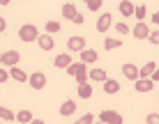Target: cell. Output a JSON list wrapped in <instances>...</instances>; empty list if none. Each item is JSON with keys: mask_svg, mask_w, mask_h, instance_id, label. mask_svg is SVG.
Segmentation results:
<instances>
[{"mask_svg": "<svg viewBox=\"0 0 159 124\" xmlns=\"http://www.w3.org/2000/svg\"><path fill=\"white\" fill-rule=\"evenodd\" d=\"M62 16H65L67 21H72V23H76V25H83V23H85V19L76 12V7H74L72 2H65V5H62Z\"/></svg>", "mask_w": 159, "mask_h": 124, "instance_id": "obj_1", "label": "cell"}, {"mask_svg": "<svg viewBox=\"0 0 159 124\" xmlns=\"http://www.w3.org/2000/svg\"><path fill=\"white\" fill-rule=\"evenodd\" d=\"M19 39L21 41H35V39H39V32H37V28L32 23H25L19 28Z\"/></svg>", "mask_w": 159, "mask_h": 124, "instance_id": "obj_2", "label": "cell"}, {"mask_svg": "<svg viewBox=\"0 0 159 124\" xmlns=\"http://www.w3.org/2000/svg\"><path fill=\"white\" fill-rule=\"evenodd\" d=\"M99 122H104V124H125V117L116 110H102Z\"/></svg>", "mask_w": 159, "mask_h": 124, "instance_id": "obj_3", "label": "cell"}, {"mask_svg": "<svg viewBox=\"0 0 159 124\" xmlns=\"http://www.w3.org/2000/svg\"><path fill=\"white\" fill-rule=\"evenodd\" d=\"M67 51L83 53V51H85V39H83V37H79V35L69 37V39H67Z\"/></svg>", "mask_w": 159, "mask_h": 124, "instance_id": "obj_4", "label": "cell"}, {"mask_svg": "<svg viewBox=\"0 0 159 124\" xmlns=\"http://www.w3.org/2000/svg\"><path fill=\"white\" fill-rule=\"evenodd\" d=\"M21 60V55H19V51H5L2 55H0V62L5 64V67H16Z\"/></svg>", "mask_w": 159, "mask_h": 124, "instance_id": "obj_5", "label": "cell"}, {"mask_svg": "<svg viewBox=\"0 0 159 124\" xmlns=\"http://www.w3.org/2000/svg\"><path fill=\"white\" fill-rule=\"evenodd\" d=\"M28 83H30L32 90H44V88H46V76H44L42 71H32Z\"/></svg>", "mask_w": 159, "mask_h": 124, "instance_id": "obj_6", "label": "cell"}, {"mask_svg": "<svg viewBox=\"0 0 159 124\" xmlns=\"http://www.w3.org/2000/svg\"><path fill=\"white\" fill-rule=\"evenodd\" d=\"M122 74H125V78H129V80H139L141 78V71H139V67L136 64H131V62H127V64H122Z\"/></svg>", "mask_w": 159, "mask_h": 124, "instance_id": "obj_7", "label": "cell"}, {"mask_svg": "<svg viewBox=\"0 0 159 124\" xmlns=\"http://www.w3.org/2000/svg\"><path fill=\"white\" fill-rule=\"evenodd\" d=\"M76 64V80H79V85H85L88 83V76H90V71H88V64H83V62H74Z\"/></svg>", "mask_w": 159, "mask_h": 124, "instance_id": "obj_8", "label": "cell"}, {"mask_svg": "<svg viewBox=\"0 0 159 124\" xmlns=\"http://www.w3.org/2000/svg\"><path fill=\"white\" fill-rule=\"evenodd\" d=\"M113 25V16L104 12L99 19H97V32H108V28Z\"/></svg>", "mask_w": 159, "mask_h": 124, "instance_id": "obj_9", "label": "cell"}, {"mask_svg": "<svg viewBox=\"0 0 159 124\" xmlns=\"http://www.w3.org/2000/svg\"><path fill=\"white\" fill-rule=\"evenodd\" d=\"M152 88H155V83H152L150 78H139V80H136V85H134V90H136L139 94H145V92H150Z\"/></svg>", "mask_w": 159, "mask_h": 124, "instance_id": "obj_10", "label": "cell"}, {"mask_svg": "<svg viewBox=\"0 0 159 124\" xmlns=\"http://www.w3.org/2000/svg\"><path fill=\"white\" fill-rule=\"evenodd\" d=\"M53 64H56L58 69H67V67H72V55L69 53H60V55H56V60H53Z\"/></svg>", "mask_w": 159, "mask_h": 124, "instance_id": "obj_11", "label": "cell"}, {"mask_svg": "<svg viewBox=\"0 0 159 124\" xmlns=\"http://www.w3.org/2000/svg\"><path fill=\"white\" fill-rule=\"evenodd\" d=\"M37 44H39L42 51H53V37L51 35H39V39H37Z\"/></svg>", "mask_w": 159, "mask_h": 124, "instance_id": "obj_12", "label": "cell"}, {"mask_svg": "<svg viewBox=\"0 0 159 124\" xmlns=\"http://www.w3.org/2000/svg\"><path fill=\"white\" fill-rule=\"evenodd\" d=\"M131 35H134L136 39H148V37H150V30H148L145 23H139L134 30H131Z\"/></svg>", "mask_w": 159, "mask_h": 124, "instance_id": "obj_13", "label": "cell"}, {"mask_svg": "<svg viewBox=\"0 0 159 124\" xmlns=\"http://www.w3.org/2000/svg\"><path fill=\"white\" fill-rule=\"evenodd\" d=\"M74 110H76V101H72V99H67L62 106H60V115H62V117L74 115Z\"/></svg>", "mask_w": 159, "mask_h": 124, "instance_id": "obj_14", "label": "cell"}, {"mask_svg": "<svg viewBox=\"0 0 159 124\" xmlns=\"http://www.w3.org/2000/svg\"><path fill=\"white\" fill-rule=\"evenodd\" d=\"M97 51H92V48H85L83 53H81V62L83 64H92V62H97Z\"/></svg>", "mask_w": 159, "mask_h": 124, "instance_id": "obj_15", "label": "cell"}, {"mask_svg": "<svg viewBox=\"0 0 159 124\" xmlns=\"http://www.w3.org/2000/svg\"><path fill=\"white\" fill-rule=\"evenodd\" d=\"M9 74H12V78L16 80V83H28V80H30L28 74H25V71H21V69H16V67L9 69Z\"/></svg>", "mask_w": 159, "mask_h": 124, "instance_id": "obj_16", "label": "cell"}, {"mask_svg": "<svg viewBox=\"0 0 159 124\" xmlns=\"http://www.w3.org/2000/svg\"><path fill=\"white\" fill-rule=\"evenodd\" d=\"M16 120H19V124H32L35 117H32L30 110H19V113H16Z\"/></svg>", "mask_w": 159, "mask_h": 124, "instance_id": "obj_17", "label": "cell"}, {"mask_svg": "<svg viewBox=\"0 0 159 124\" xmlns=\"http://www.w3.org/2000/svg\"><path fill=\"white\" fill-rule=\"evenodd\" d=\"M118 90H120V83H118V80L108 78L106 83H104V92H106V94H118Z\"/></svg>", "mask_w": 159, "mask_h": 124, "instance_id": "obj_18", "label": "cell"}, {"mask_svg": "<svg viewBox=\"0 0 159 124\" xmlns=\"http://www.w3.org/2000/svg\"><path fill=\"white\" fill-rule=\"evenodd\" d=\"M90 80H102V83H106L108 80L106 69H90Z\"/></svg>", "mask_w": 159, "mask_h": 124, "instance_id": "obj_19", "label": "cell"}, {"mask_svg": "<svg viewBox=\"0 0 159 124\" xmlns=\"http://www.w3.org/2000/svg\"><path fill=\"white\" fill-rule=\"evenodd\" d=\"M134 5L129 2V0H122V2H120V14L122 16H134Z\"/></svg>", "mask_w": 159, "mask_h": 124, "instance_id": "obj_20", "label": "cell"}, {"mask_svg": "<svg viewBox=\"0 0 159 124\" xmlns=\"http://www.w3.org/2000/svg\"><path fill=\"white\" fill-rule=\"evenodd\" d=\"M155 69H157V64L155 62H148L145 67H141L139 71H141V78H150L152 74H155Z\"/></svg>", "mask_w": 159, "mask_h": 124, "instance_id": "obj_21", "label": "cell"}, {"mask_svg": "<svg viewBox=\"0 0 159 124\" xmlns=\"http://www.w3.org/2000/svg\"><path fill=\"white\" fill-rule=\"evenodd\" d=\"M104 48H106V51H113V48H122V41H120V39H111V37H106V39H104Z\"/></svg>", "mask_w": 159, "mask_h": 124, "instance_id": "obj_22", "label": "cell"}, {"mask_svg": "<svg viewBox=\"0 0 159 124\" xmlns=\"http://www.w3.org/2000/svg\"><path fill=\"white\" fill-rule=\"evenodd\" d=\"M79 96H81V99H90V96H92V88H90V85H79Z\"/></svg>", "mask_w": 159, "mask_h": 124, "instance_id": "obj_23", "label": "cell"}, {"mask_svg": "<svg viewBox=\"0 0 159 124\" xmlns=\"http://www.w3.org/2000/svg\"><path fill=\"white\" fill-rule=\"evenodd\" d=\"M145 14H148V9H145V5H143V2H141V5H139V7H136V9H134V16H136V19H139V23H143V19H145Z\"/></svg>", "mask_w": 159, "mask_h": 124, "instance_id": "obj_24", "label": "cell"}, {"mask_svg": "<svg viewBox=\"0 0 159 124\" xmlns=\"http://www.w3.org/2000/svg\"><path fill=\"white\" fill-rule=\"evenodd\" d=\"M14 117H16V115H14L9 108H0V120H2V122H12Z\"/></svg>", "mask_w": 159, "mask_h": 124, "instance_id": "obj_25", "label": "cell"}, {"mask_svg": "<svg viewBox=\"0 0 159 124\" xmlns=\"http://www.w3.org/2000/svg\"><path fill=\"white\" fill-rule=\"evenodd\" d=\"M95 122V115H92V113H85L83 117H79V120H76L74 124H92Z\"/></svg>", "mask_w": 159, "mask_h": 124, "instance_id": "obj_26", "label": "cell"}, {"mask_svg": "<svg viewBox=\"0 0 159 124\" xmlns=\"http://www.w3.org/2000/svg\"><path fill=\"white\" fill-rule=\"evenodd\" d=\"M58 30H60L58 21H46V32H58Z\"/></svg>", "mask_w": 159, "mask_h": 124, "instance_id": "obj_27", "label": "cell"}, {"mask_svg": "<svg viewBox=\"0 0 159 124\" xmlns=\"http://www.w3.org/2000/svg\"><path fill=\"white\" fill-rule=\"evenodd\" d=\"M88 9H90V12H99L102 2H99V0H90V2H88Z\"/></svg>", "mask_w": 159, "mask_h": 124, "instance_id": "obj_28", "label": "cell"}, {"mask_svg": "<svg viewBox=\"0 0 159 124\" xmlns=\"http://www.w3.org/2000/svg\"><path fill=\"white\" fill-rule=\"evenodd\" d=\"M145 124H159V113H150L145 117Z\"/></svg>", "mask_w": 159, "mask_h": 124, "instance_id": "obj_29", "label": "cell"}, {"mask_svg": "<svg viewBox=\"0 0 159 124\" xmlns=\"http://www.w3.org/2000/svg\"><path fill=\"white\" fill-rule=\"evenodd\" d=\"M150 44H155V46H159V30H155V32H150Z\"/></svg>", "mask_w": 159, "mask_h": 124, "instance_id": "obj_30", "label": "cell"}, {"mask_svg": "<svg viewBox=\"0 0 159 124\" xmlns=\"http://www.w3.org/2000/svg\"><path fill=\"white\" fill-rule=\"evenodd\" d=\"M7 80H9V69H0V83H7Z\"/></svg>", "mask_w": 159, "mask_h": 124, "instance_id": "obj_31", "label": "cell"}, {"mask_svg": "<svg viewBox=\"0 0 159 124\" xmlns=\"http://www.w3.org/2000/svg\"><path fill=\"white\" fill-rule=\"evenodd\" d=\"M116 32H120V35H127V32H129V28H127L125 23H116Z\"/></svg>", "mask_w": 159, "mask_h": 124, "instance_id": "obj_32", "label": "cell"}, {"mask_svg": "<svg viewBox=\"0 0 159 124\" xmlns=\"http://www.w3.org/2000/svg\"><path fill=\"white\" fill-rule=\"evenodd\" d=\"M150 80H152V83H159V67L155 69V74L150 76Z\"/></svg>", "mask_w": 159, "mask_h": 124, "instance_id": "obj_33", "label": "cell"}, {"mask_svg": "<svg viewBox=\"0 0 159 124\" xmlns=\"http://www.w3.org/2000/svg\"><path fill=\"white\" fill-rule=\"evenodd\" d=\"M67 76H76V64H72V67H67Z\"/></svg>", "mask_w": 159, "mask_h": 124, "instance_id": "obj_34", "label": "cell"}, {"mask_svg": "<svg viewBox=\"0 0 159 124\" xmlns=\"http://www.w3.org/2000/svg\"><path fill=\"white\" fill-rule=\"evenodd\" d=\"M152 21H155V23L159 25V9H157V14H152Z\"/></svg>", "mask_w": 159, "mask_h": 124, "instance_id": "obj_35", "label": "cell"}, {"mask_svg": "<svg viewBox=\"0 0 159 124\" xmlns=\"http://www.w3.org/2000/svg\"><path fill=\"white\" fill-rule=\"evenodd\" d=\"M32 124H46V122H44V120H35V122H32Z\"/></svg>", "mask_w": 159, "mask_h": 124, "instance_id": "obj_36", "label": "cell"}, {"mask_svg": "<svg viewBox=\"0 0 159 124\" xmlns=\"http://www.w3.org/2000/svg\"><path fill=\"white\" fill-rule=\"evenodd\" d=\"M99 124H104V122H99Z\"/></svg>", "mask_w": 159, "mask_h": 124, "instance_id": "obj_37", "label": "cell"}]
</instances>
